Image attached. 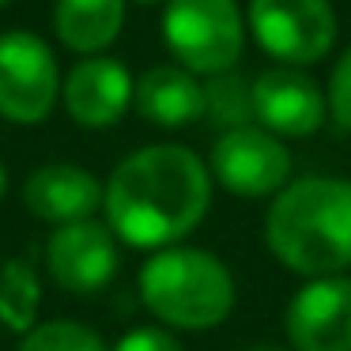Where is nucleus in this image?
<instances>
[{
    "label": "nucleus",
    "mask_w": 351,
    "mask_h": 351,
    "mask_svg": "<svg viewBox=\"0 0 351 351\" xmlns=\"http://www.w3.org/2000/svg\"><path fill=\"white\" fill-rule=\"evenodd\" d=\"M208 170L227 193H234L242 200H261V197H276L287 185L291 152L268 129L245 125V129L219 132Z\"/></svg>",
    "instance_id": "7"
},
{
    "label": "nucleus",
    "mask_w": 351,
    "mask_h": 351,
    "mask_svg": "<svg viewBox=\"0 0 351 351\" xmlns=\"http://www.w3.org/2000/svg\"><path fill=\"white\" fill-rule=\"evenodd\" d=\"M132 102L144 121L159 129H185L204 117V84H197V76L182 64H159L140 76Z\"/></svg>",
    "instance_id": "13"
},
{
    "label": "nucleus",
    "mask_w": 351,
    "mask_h": 351,
    "mask_svg": "<svg viewBox=\"0 0 351 351\" xmlns=\"http://www.w3.org/2000/svg\"><path fill=\"white\" fill-rule=\"evenodd\" d=\"M328 95L298 69H268L253 80V117L272 136L302 140L325 125Z\"/></svg>",
    "instance_id": "10"
},
{
    "label": "nucleus",
    "mask_w": 351,
    "mask_h": 351,
    "mask_svg": "<svg viewBox=\"0 0 351 351\" xmlns=\"http://www.w3.org/2000/svg\"><path fill=\"white\" fill-rule=\"evenodd\" d=\"M132 84L129 69L114 57H87L69 72L61 95L64 110L84 129H110L121 121V114L132 106Z\"/></svg>",
    "instance_id": "11"
},
{
    "label": "nucleus",
    "mask_w": 351,
    "mask_h": 351,
    "mask_svg": "<svg viewBox=\"0 0 351 351\" xmlns=\"http://www.w3.org/2000/svg\"><path fill=\"white\" fill-rule=\"evenodd\" d=\"M117 234L99 219L64 223L46 242V268L49 280L69 295H95L110 287L117 276Z\"/></svg>",
    "instance_id": "8"
},
{
    "label": "nucleus",
    "mask_w": 351,
    "mask_h": 351,
    "mask_svg": "<svg viewBox=\"0 0 351 351\" xmlns=\"http://www.w3.org/2000/svg\"><path fill=\"white\" fill-rule=\"evenodd\" d=\"M19 351H110L95 328L80 321H38L23 336Z\"/></svg>",
    "instance_id": "17"
},
{
    "label": "nucleus",
    "mask_w": 351,
    "mask_h": 351,
    "mask_svg": "<svg viewBox=\"0 0 351 351\" xmlns=\"http://www.w3.org/2000/svg\"><path fill=\"white\" fill-rule=\"evenodd\" d=\"M136 4H159V0H136Z\"/></svg>",
    "instance_id": "22"
},
{
    "label": "nucleus",
    "mask_w": 351,
    "mask_h": 351,
    "mask_svg": "<svg viewBox=\"0 0 351 351\" xmlns=\"http://www.w3.org/2000/svg\"><path fill=\"white\" fill-rule=\"evenodd\" d=\"M61 76L53 49L31 31L0 34V117L16 125H38L53 114Z\"/></svg>",
    "instance_id": "6"
},
{
    "label": "nucleus",
    "mask_w": 351,
    "mask_h": 351,
    "mask_svg": "<svg viewBox=\"0 0 351 351\" xmlns=\"http://www.w3.org/2000/svg\"><path fill=\"white\" fill-rule=\"evenodd\" d=\"M204 117L215 129H245L253 125V84H245L238 72H219L204 84Z\"/></svg>",
    "instance_id": "16"
},
{
    "label": "nucleus",
    "mask_w": 351,
    "mask_h": 351,
    "mask_svg": "<svg viewBox=\"0 0 351 351\" xmlns=\"http://www.w3.org/2000/svg\"><path fill=\"white\" fill-rule=\"evenodd\" d=\"M140 298L167 328L204 332L234 310V276L215 253L193 245L155 250L140 268Z\"/></svg>",
    "instance_id": "3"
},
{
    "label": "nucleus",
    "mask_w": 351,
    "mask_h": 351,
    "mask_svg": "<svg viewBox=\"0 0 351 351\" xmlns=\"http://www.w3.org/2000/svg\"><path fill=\"white\" fill-rule=\"evenodd\" d=\"M328 114L351 132V49L336 61L332 76H328Z\"/></svg>",
    "instance_id": "18"
},
{
    "label": "nucleus",
    "mask_w": 351,
    "mask_h": 351,
    "mask_svg": "<svg viewBox=\"0 0 351 351\" xmlns=\"http://www.w3.org/2000/svg\"><path fill=\"white\" fill-rule=\"evenodd\" d=\"M4 4H12V0H0V8H4Z\"/></svg>",
    "instance_id": "23"
},
{
    "label": "nucleus",
    "mask_w": 351,
    "mask_h": 351,
    "mask_svg": "<svg viewBox=\"0 0 351 351\" xmlns=\"http://www.w3.org/2000/svg\"><path fill=\"white\" fill-rule=\"evenodd\" d=\"M38 306H42V283L27 261H8L0 268V325L12 332H31L38 325Z\"/></svg>",
    "instance_id": "15"
},
{
    "label": "nucleus",
    "mask_w": 351,
    "mask_h": 351,
    "mask_svg": "<svg viewBox=\"0 0 351 351\" xmlns=\"http://www.w3.org/2000/svg\"><path fill=\"white\" fill-rule=\"evenodd\" d=\"M125 0H57L53 31L72 53H99L121 34Z\"/></svg>",
    "instance_id": "14"
},
{
    "label": "nucleus",
    "mask_w": 351,
    "mask_h": 351,
    "mask_svg": "<svg viewBox=\"0 0 351 351\" xmlns=\"http://www.w3.org/2000/svg\"><path fill=\"white\" fill-rule=\"evenodd\" d=\"M265 242L302 280L343 276L351 268V182L328 174L287 182L265 215Z\"/></svg>",
    "instance_id": "2"
},
{
    "label": "nucleus",
    "mask_w": 351,
    "mask_h": 351,
    "mask_svg": "<svg viewBox=\"0 0 351 351\" xmlns=\"http://www.w3.org/2000/svg\"><path fill=\"white\" fill-rule=\"evenodd\" d=\"M295 351H351V276L306 280L283 310Z\"/></svg>",
    "instance_id": "9"
},
{
    "label": "nucleus",
    "mask_w": 351,
    "mask_h": 351,
    "mask_svg": "<svg viewBox=\"0 0 351 351\" xmlns=\"http://www.w3.org/2000/svg\"><path fill=\"white\" fill-rule=\"evenodd\" d=\"M212 204V170L182 144H152L114 167L106 227L132 250H167L200 227Z\"/></svg>",
    "instance_id": "1"
},
{
    "label": "nucleus",
    "mask_w": 351,
    "mask_h": 351,
    "mask_svg": "<svg viewBox=\"0 0 351 351\" xmlns=\"http://www.w3.org/2000/svg\"><path fill=\"white\" fill-rule=\"evenodd\" d=\"M110 351H182V343H178L174 332H167V328L144 325V328H132V332H125Z\"/></svg>",
    "instance_id": "19"
},
{
    "label": "nucleus",
    "mask_w": 351,
    "mask_h": 351,
    "mask_svg": "<svg viewBox=\"0 0 351 351\" xmlns=\"http://www.w3.org/2000/svg\"><path fill=\"white\" fill-rule=\"evenodd\" d=\"M102 197H106V185L76 162H49V167L34 170L23 185L27 212L42 223H53V227L95 219Z\"/></svg>",
    "instance_id": "12"
},
{
    "label": "nucleus",
    "mask_w": 351,
    "mask_h": 351,
    "mask_svg": "<svg viewBox=\"0 0 351 351\" xmlns=\"http://www.w3.org/2000/svg\"><path fill=\"white\" fill-rule=\"evenodd\" d=\"M250 31L268 57L302 69L332 49L336 12L328 0H250Z\"/></svg>",
    "instance_id": "5"
},
{
    "label": "nucleus",
    "mask_w": 351,
    "mask_h": 351,
    "mask_svg": "<svg viewBox=\"0 0 351 351\" xmlns=\"http://www.w3.org/2000/svg\"><path fill=\"white\" fill-rule=\"evenodd\" d=\"M8 193V170H4V162H0V197Z\"/></svg>",
    "instance_id": "20"
},
{
    "label": "nucleus",
    "mask_w": 351,
    "mask_h": 351,
    "mask_svg": "<svg viewBox=\"0 0 351 351\" xmlns=\"http://www.w3.org/2000/svg\"><path fill=\"white\" fill-rule=\"evenodd\" d=\"M162 38L193 76H219L242 57V12L234 0H170L162 12Z\"/></svg>",
    "instance_id": "4"
},
{
    "label": "nucleus",
    "mask_w": 351,
    "mask_h": 351,
    "mask_svg": "<svg viewBox=\"0 0 351 351\" xmlns=\"http://www.w3.org/2000/svg\"><path fill=\"white\" fill-rule=\"evenodd\" d=\"M245 351H283V348H276V343H253V348H245Z\"/></svg>",
    "instance_id": "21"
}]
</instances>
